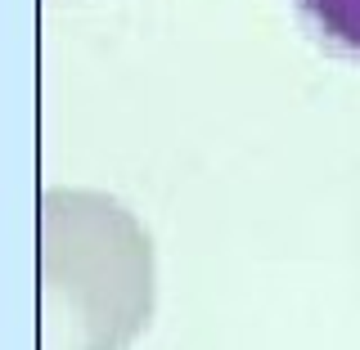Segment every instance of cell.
<instances>
[{
	"mask_svg": "<svg viewBox=\"0 0 360 350\" xmlns=\"http://www.w3.org/2000/svg\"><path fill=\"white\" fill-rule=\"evenodd\" d=\"M315 45L347 63H360V0H288Z\"/></svg>",
	"mask_w": 360,
	"mask_h": 350,
	"instance_id": "6da1fadb",
	"label": "cell"
}]
</instances>
